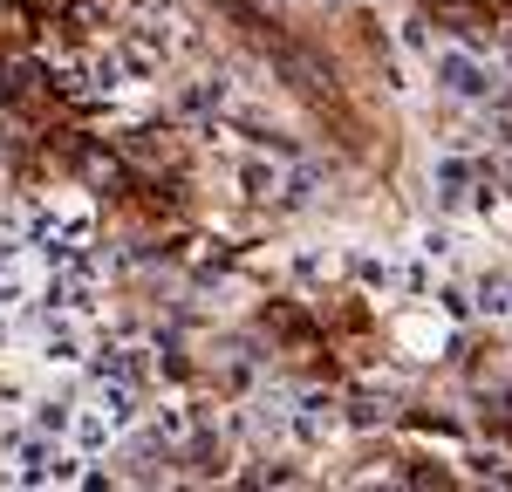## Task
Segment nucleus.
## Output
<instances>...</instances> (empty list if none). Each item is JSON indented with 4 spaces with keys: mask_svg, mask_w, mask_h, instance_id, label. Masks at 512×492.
<instances>
[{
    "mask_svg": "<svg viewBox=\"0 0 512 492\" xmlns=\"http://www.w3.org/2000/svg\"><path fill=\"white\" fill-rule=\"evenodd\" d=\"M349 417H342V404L335 397H321V390H294V424H287V445L301 451H321L335 431H342Z\"/></svg>",
    "mask_w": 512,
    "mask_h": 492,
    "instance_id": "nucleus-3",
    "label": "nucleus"
},
{
    "mask_svg": "<svg viewBox=\"0 0 512 492\" xmlns=\"http://www.w3.org/2000/svg\"><path fill=\"white\" fill-rule=\"evenodd\" d=\"M69 417H76V404H55V397L28 404V424H35V431H48V438H69Z\"/></svg>",
    "mask_w": 512,
    "mask_h": 492,
    "instance_id": "nucleus-8",
    "label": "nucleus"
},
{
    "mask_svg": "<svg viewBox=\"0 0 512 492\" xmlns=\"http://www.w3.org/2000/svg\"><path fill=\"white\" fill-rule=\"evenodd\" d=\"M417 253H424V260H437V267H451L465 246H458V233H451V226H424V233H417Z\"/></svg>",
    "mask_w": 512,
    "mask_h": 492,
    "instance_id": "nucleus-7",
    "label": "nucleus"
},
{
    "mask_svg": "<svg viewBox=\"0 0 512 492\" xmlns=\"http://www.w3.org/2000/svg\"><path fill=\"white\" fill-rule=\"evenodd\" d=\"M287 274L301 287H328L342 274V253H335V246H294V253H287Z\"/></svg>",
    "mask_w": 512,
    "mask_h": 492,
    "instance_id": "nucleus-6",
    "label": "nucleus"
},
{
    "mask_svg": "<svg viewBox=\"0 0 512 492\" xmlns=\"http://www.w3.org/2000/svg\"><path fill=\"white\" fill-rule=\"evenodd\" d=\"M35 356L48 369H82V356H89V328H82V315H41L35 308Z\"/></svg>",
    "mask_w": 512,
    "mask_h": 492,
    "instance_id": "nucleus-2",
    "label": "nucleus"
},
{
    "mask_svg": "<svg viewBox=\"0 0 512 492\" xmlns=\"http://www.w3.org/2000/svg\"><path fill=\"white\" fill-rule=\"evenodd\" d=\"M171 103H178L185 117H226V110H233V82H219V76H185L178 89H171Z\"/></svg>",
    "mask_w": 512,
    "mask_h": 492,
    "instance_id": "nucleus-5",
    "label": "nucleus"
},
{
    "mask_svg": "<svg viewBox=\"0 0 512 492\" xmlns=\"http://www.w3.org/2000/svg\"><path fill=\"white\" fill-rule=\"evenodd\" d=\"M478 178H485V171H478L472 151H444V158L431 164V199H437V212H458V205L472 199Z\"/></svg>",
    "mask_w": 512,
    "mask_h": 492,
    "instance_id": "nucleus-4",
    "label": "nucleus"
},
{
    "mask_svg": "<svg viewBox=\"0 0 512 492\" xmlns=\"http://www.w3.org/2000/svg\"><path fill=\"white\" fill-rule=\"evenodd\" d=\"M424 69H431V82L444 89V96H458V103H485V96L499 89V69H492L478 48H458V41L424 48Z\"/></svg>",
    "mask_w": 512,
    "mask_h": 492,
    "instance_id": "nucleus-1",
    "label": "nucleus"
},
{
    "mask_svg": "<svg viewBox=\"0 0 512 492\" xmlns=\"http://www.w3.org/2000/svg\"><path fill=\"white\" fill-rule=\"evenodd\" d=\"M362 281L376 287V294H396V287H403V267H396V260H362Z\"/></svg>",
    "mask_w": 512,
    "mask_h": 492,
    "instance_id": "nucleus-9",
    "label": "nucleus"
}]
</instances>
